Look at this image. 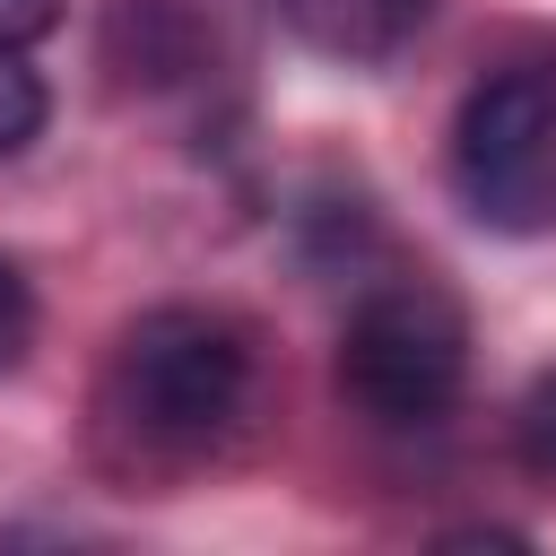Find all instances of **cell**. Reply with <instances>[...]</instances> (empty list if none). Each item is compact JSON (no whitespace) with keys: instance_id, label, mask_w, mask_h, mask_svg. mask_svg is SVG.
Here are the masks:
<instances>
[{"instance_id":"6","label":"cell","mask_w":556,"mask_h":556,"mask_svg":"<svg viewBox=\"0 0 556 556\" xmlns=\"http://www.w3.org/2000/svg\"><path fill=\"white\" fill-rule=\"evenodd\" d=\"M513 434H521V460H530L539 478H556V374H539V382L521 391V417H513Z\"/></svg>"},{"instance_id":"8","label":"cell","mask_w":556,"mask_h":556,"mask_svg":"<svg viewBox=\"0 0 556 556\" xmlns=\"http://www.w3.org/2000/svg\"><path fill=\"white\" fill-rule=\"evenodd\" d=\"M61 0H0V52H26L35 35H52Z\"/></svg>"},{"instance_id":"4","label":"cell","mask_w":556,"mask_h":556,"mask_svg":"<svg viewBox=\"0 0 556 556\" xmlns=\"http://www.w3.org/2000/svg\"><path fill=\"white\" fill-rule=\"evenodd\" d=\"M278 17L295 43H313L330 61H391L434 17V0H278Z\"/></svg>"},{"instance_id":"7","label":"cell","mask_w":556,"mask_h":556,"mask_svg":"<svg viewBox=\"0 0 556 556\" xmlns=\"http://www.w3.org/2000/svg\"><path fill=\"white\" fill-rule=\"evenodd\" d=\"M26 339H35V295H26V278L0 261V374L26 356Z\"/></svg>"},{"instance_id":"2","label":"cell","mask_w":556,"mask_h":556,"mask_svg":"<svg viewBox=\"0 0 556 556\" xmlns=\"http://www.w3.org/2000/svg\"><path fill=\"white\" fill-rule=\"evenodd\" d=\"M452 191L486 235L556 226V61L486 70L452 122Z\"/></svg>"},{"instance_id":"1","label":"cell","mask_w":556,"mask_h":556,"mask_svg":"<svg viewBox=\"0 0 556 556\" xmlns=\"http://www.w3.org/2000/svg\"><path fill=\"white\" fill-rule=\"evenodd\" d=\"M252 400V348L226 313L200 304H156L122 330L113 356V417L156 443V452H200L217 443Z\"/></svg>"},{"instance_id":"3","label":"cell","mask_w":556,"mask_h":556,"mask_svg":"<svg viewBox=\"0 0 556 556\" xmlns=\"http://www.w3.org/2000/svg\"><path fill=\"white\" fill-rule=\"evenodd\" d=\"M469 374V321L434 278H391L356 295L339 330V391L374 426H434L460 400Z\"/></svg>"},{"instance_id":"5","label":"cell","mask_w":556,"mask_h":556,"mask_svg":"<svg viewBox=\"0 0 556 556\" xmlns=\"http://www.w3.org/2000/svg\"><path fill=\"white\" fill-rule=\"evenodd\" d=\"M43 113H52L43 78H35L17 52H0V156H26V148H35V130H43Z\"/></svg>"}]
</instances>
